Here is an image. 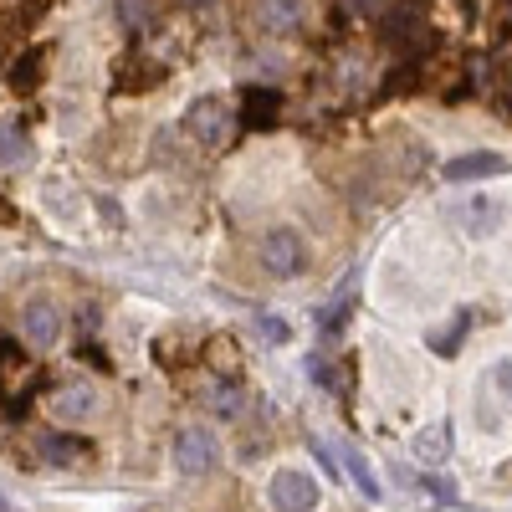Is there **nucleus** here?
<instances>
[{"mask_svg": "<svg viewBox=\"0 0 512 512\" xmlns=\"http://www.w3.org/2000/svg\"><path fill=\"white\" fill-rule=\"evenodd\" d=\"M277 108H282L277 93H267V88H246V128H272Z\"/></svg>", "mask_w": 512, "mask_h": 512, "instance_id": "12", "label": "nucleus"}, {"mask_svg": "<svg viewBox=\"0 0 512 512\" xmlns=\"http://www.w3.org/2000/svg\"><path fill=\"white\" fill-rule=\"evenodd\" d=\"M267 497H272L277 512H313L318 507V482L303 477V472H277L272 487H267Z\"/></svg>", "mask_w": 512, "mask_h": 512, "instance_id": "5", "label": "nucleus"}, {"mask_svg": "<svg viewBox=\"0 0 512 512\" xmlns=\"http://www.w3.org/2000/svg\"><path fill=\"white\" fill-rule=\"evenodd\" d=\"M31 390H41V369L21 354V344L11 338V344H6V405H11V420L26 410Z\"/></svg>", "mask_w": 512, "mask_h": 512, "instance_id": "4", "label": "nucleus"}, {"mask_svg": "<svg viewBox=\"0 0 512 512\" xmlns=\"http://www.w3.org/2000/svg\"><path fill=\"white\" fill-rule=\"evenodd\" d=\"M159 77H164V62H144L139 52H128L123 62H118V82L128 93H149V88H159Z\"/></svg>", "mask_w": 512, "mask_h": 512, "instance_id": "7", "label": "nucleus"}, {"mask_svg": "<svg viewBox=\"0 0 512 512\" xmlns=\"http://www.w3.org/2000/svg\"><path fill=\"white\" fill-rule=\"evenodd\" d=\"M175 461H180L185 477H205V472H216L221 446H216V436H210L205 425H190V431H180V441H175Z\"/></svg>", "mask_w": 512, "mask_h": 512, "instance_id": "3", "label": "nucleus"}, {"mask_svg": "<svg viewBox=\"0 0 512 512\" xmlns=\"http://www.w3.org/2000/svg\"><path fill=\"white\" fill-rule=\"evenodd\" d=\"M502 93H507V98H512V57H507V62H502Z\"/></svg>", "mask_w": 512, "mask_h": 512, "instance_id": "24", "label": "nucleus"}, {"mask_svg": "<svg viewBox=\"0 0 512 512\" xmlns=\"http://www.w3.org/2000/svg\"><path fill=\"white\" fill-rule=\"evenodd\" d=\"M497 390L512 400V359H502V364H497Z\"/></svg>", "mask_w": 512, "mask_h": 512, "instance_id": "22", "label": "nucleus"}, {"mask_svg": "<svg viewBox=\"0 0 512 512\" xmlns=\"http://www.w3.org/2000/svg\"><path fill=\"white\" fill-rule=\"evenodd\" d=\"M492 169H502L497 154H461V159L446 164V180H482V175H492Z\"/></svg>", "mask_w": 512, "mask_h": 512, "instance_id": "14", "label": "nucleus"}, {"mask_svg": "<svg viewBox=\"0 0 512 512\" xmlns=\"http://www.w3.org/2000/svg\"><path fill=\"white\" fill-rule=\"evenodd\" d=\"M256 338H262V344H287L292 328L282 318H256Z\"/></svg>", "mask_w": 512, "mask_h": 512, "instance_id": "21", "label": "nucleus"}, {"mask_svg": "<svg viewBox=\"0 0 512 512\" xmlns=\"http://www.w3.org/2000/svg\"><path fill=\"white\" fill-rule=\"evenodd\" d=\"M21 333H26V344H31V349H52L57 338H62V313H57V303H47V297L26 303V313H21Z\"/></svg>", "mask_w": 512, "mask_h": 512, "instance_id": "6", "label": "nucleus"}, {"mask_svg": "<svg viewBox=\"0 0 512 512\" xmlns=\"http://www.w3.org/2000/svg\"><path fill=\"white\" fill-rule=\"evenodd\" d=\"M415 456H420V461H431V466L451 456V431H446L441 420H436V425H425V431L415 436Z\"/></svg>", "mask_w": 512, "mask_h": 512, "instance_id": "13", "label": "nucleus"}, {"mask_svg": "<svg viewBox=\"0 0 512 512\" xmlns=\"http://www.w3.org/2000/svg\"><path fill=\"white\" fill-rule=\"evenodd\" d=\"M466 323H472V318L456 313V323H446V328H436V333H431V349H436V354H456V349H461V333H466Z\"/></svg>", "mask_w": 512, "mask_h": 512, "instance_id": "17", "label": "nucleus"}, {"mask_svg": "<svg viewBox=\"0 0 512 512\" xmlns=\"http://www.w3.org/2000/svg\"><path fill=\"white\" fill-rule=\"evenodd\" d=\"M333 451H338V466H344V472L354 477V487H359V492L374 502V497H379V477L369 472V461H364V456H359L349 441H333Z\"/></svg>", "mask_w": 512, "mask_h": 512, "instance_id": "9", "label": "nucleus"}, {"mask_svg": "<svg viewBox=\"0 0 512 512\" xmlns=\"http://www.w3.org/2000/svg\"><path fill=\"white\" fill-rule=\"evenodd\" d=\"M149 16H154V11H149V0H118V21H123L128 31H144Z\"/></svg>", "mask_w": 512, "mask_h": 512, "instance_id": "18", "label": "nucleus"}, {"mask_svg": "<svg viewBox=\"0 0 512 512\" xmlns=\"http://www.w3.org/2000/svg\"><path fill=\"white\" fill-rule=\"evenodd\" d=\"M354 287H359V277H344V287H338V297H333V308L318 313V328H323V333H338V328H344V313L354 308Z\"/></svg>", "mask_w": 512, "mask_h": 512, "instance_id": "15", "label": "nucleus"}, {"mask_svg": "<svg viewBox=\"0 0 512 512\" xmlns=\"http://www.w3.org/2000/svg\"><path fill=\"white\" fill-rule=\"evenodd\" d=\"M52 410H57L62 420H82V415H93V410H98V395L88 390V384H67V390L52 400Z\"/></svg>", "mask_w": 512, "mask_h": 512, "instance_id": "10", "label": "nucleus"}, {"mask_svg": "<svg viewBox=\"0 0 512 512\" xmlns=\"http://www.w3.org/2000/svg\"><path fill=\"white\" fill-rule=\"evenodd\" d=\"M262 267L272 272V277H297L308 267V241L297 236V231H287V226H277L267 241H262Z\"/></svg>", "mask_w": 512, "mask_h": 512, "instance_id": "2", "label": "nucleus"}, {"mask_svg": "<svg viewBox=\"0 0 512 512\" xmlns=\"http://www.w3.org/2000/svg\"><path fill=\"white\" fill-rule=\"evenodd\" d=\"M21 159V134L16 128H6V164H16Z\"/></svg>", "mask_w": 512, "mask_h": 512, "instance_id": "23", "label": "nucleus"}, {"mask_svg": "<svg viewBox=\"0 0 512 512\" xmlns=\"http://www.w3.org/2000/svg\"><path fill=\"white\" fill-rule=\"evenodd\" d=\"M36 451H41V461H47V466H82V461L93 456L88 441H77V436H41Z\"/></svg>", "mask_w": 512, "mask_h": 512, "instance_id": "8", "label": "nucleus"}, {"mask_svg": "<svg viewBox=\"0 0 512 512\" xmlns=\"http://www.w3.org/2000/svg\"><path fill=\"white\" fill-rule=\"evenodd\" d=\"M461 226H466V231H477V236H487V231L502 226V210H497L492 200H472V205L461 210Z\"/></svg>", "mask_w": 512, "mask_h": 512, "instance_id": "16", "label": "nucleus"}, {"mask_svg": "<svg viewBox=\"0 0 512 512\" xmlns=\"http://www.w3.org/2000/svg\"><path fill=\"white\" fill-rule=\"evenodd\" d=\"M41 72H47V47H31L26 57L11 62V88H16V93H31Z\"/></svg>", "mask_w": 512, "mask_h": 512, "instance_id": "11", "label": "nucleus"}, {"mask_svg": "<svg viewBox=\"0 0 512 512\" xmlns=\"http://www.w3.org/2000/svg\"><path fill=\"white\" fill-rule=\"evenodd\" d=\"M400 482H405V487H420V492H431L436 502H451V497H456V482H436V477H410V472H400Z\"/></svg>", "mask_w": 512, "mask_h": 512, "instance_id": "20", "label": "nucleus"}, {"mask_svg": "<svg viewBox=\"0 0 512 512\" xmlns=\"http://www.w3.org/2000/svg\"><path fill=\"white\" fill-rule=\"evenodd\" d=\"M262 21H267L272 31L292 26V21H297V0H267V6H262Z\"/></svg>", "mask_w": 512, "mask_h": 512, "instance_id": "19", "label": "nucleus"}, {"mask_svg": "<svg viewBox=\"0 0 512 512\" xmlns=\"http://www.w3.org/2000/svg\"><path fill=\"white\" fill-rule=\"evenodd\" d=\"M185 128H190V139L200 149H226L231 134H236V118H231V108L221 98H200V103H190Z\"/></svg>", "mask_w": 512, "mask_h": 512, "instance_id": "1", "label": "nucleus"}]
</instances>
